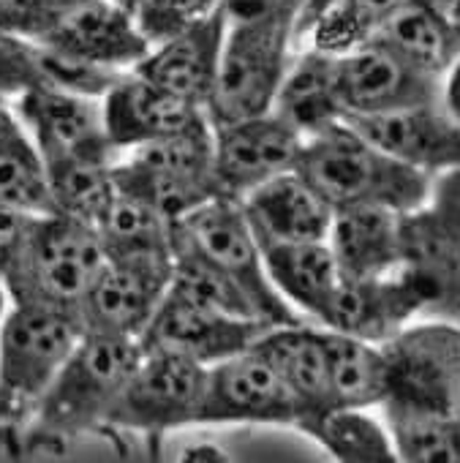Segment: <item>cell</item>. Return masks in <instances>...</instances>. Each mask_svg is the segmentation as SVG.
I'll use <instances>...</instances> for the list:
<instances>
[{"label":"cell","instance_id":"6da1fadb","mask_svg":"<svg viewBox=\"0 0 460 463\" xmlns=\"http://www.w3.org/2000/svg\"><path fill=\"white\" fill-rule=\"evenodd\" d=\"M139 354L142 346L134 338L85 330L20 428L28 452H55L82 433L104 430L107 414L139 363Z\"/></svg>","mask_w":460,"mask_h":463},{"label":"cell","instance_id":"7a4b0ae2","mask_svg":"<svg viewBox=\"0 0 460 463\" xmlns=\"http://www.w3.org/2000/svg\"><path fill=\"white\" fill-rule=\"evenodd\" d=\"M295 169L333 210L381 204L406 213L425 202L433 183L430 175L398 161L346 120L305 137Z\"/></svg>","mask_w":460,"mask_h":463},{"label":"cell","instance_id":"3957f363","mask_svg":"<svg viewBox=\"0 0 460 463\" xmlns=\"http://www.w3.org/2000/svg\"><path fill=\"white\" fill-rule=\"evenodd\" d=\"M172 254H188L215 270L246 298L257 319L273 327L305 322L273 287L240 199L218 194L172 221Z\"/></svg>","mask_w":460,"mask_h":463},{"label":"cell","instance_id":"277c9868","mask_svg":"<svg viewBox=\"0 0 460 463\" xmlns=\"http://www.w3.org/2000/svg\"><path fill=\"white\" fill-rule=\"evenodd\" d=\"M107 265L96 229L63 213L36 215L0 268L9 300H36L80 314V303Z\"/></svg>","mask_w":460,"mask_h":463},{"label":"cell","instance_id":"5b68a950","mask_svg":"<svg viewBox=\"0 0 460 463\" xmlns=\"http://www.w3.org/2000/svg\"><path fill=\"white\" fill-rule=\"evenodd\" d=\"M85 327L77 311L12 300L0 319V425L20 430Z\"/></svg>","mask_w":460,"mask_h":463},{"label":"cell","instance_id":"8992f818","mask_svg":"<svg viewBox=\"0 0 460 463\" xmlns=\"http://www.w3.org/2000/svg\"><path fill=\"white\" fill-rule=\"evenodd\" d=\"M395 273L419 300V317L460 325V169L433 175L425 202L400 215Z\"/></svg>","mask_w":460,"mask_h":463},{"label":"cell","instance_id":"52a82bcc","mask_svg":"<svg viewBox=\"0 0 460 463\" xmlns=\"http://www.w3.org/2000/svg\"><path fill=\"white\" fill-rule=\"evenodd\" d=\"M384 417L460 420V325L430 317L381 344Z\"/></svg>","mask_w":460,"mask_h":463},{"label":"cell","instance_id":"ba28073f","mask_svg":"<svg viewBox=\"0 0 460 463\" xmlns=\"http://www.w3.org/2000/svg\"><path fill=\"white\" fill-rule=\"evenodd\" d=\"M112 180L120 191L147 199L169 221H177L196 204L218 196L212 161V123H196L126 150L112 164Z\"/></svg>","mask_w":460,"mask_h":463},{"label":"cell","instance_id":"9c48e42d","mask_svg":"<svg viewBox=\"0 0 460 463\" xmlns=\"http://www.w3.org/2000/svg\"><path fill=\"white\" fill-rule=\"evenodd\" d=\"M297 25L292 20L226 23L218 77L204 104L212 126L273 109V99L292 61Z\"/></svg>","mask_w":460,"mask_h":463},{"label":"cell","instance_id":"30bf717a","mask_svg":"<svg viewBox=\"0 0 460 463\" xmlns=\"http://www.w3.org/2000/svg\"><path fill=\"white\" fill-rule=\"evenodd\" d=\"M204 365L161 349H142L139 363L120 387L104 430L136 433L155 449L183 425H196Z\"/></svg>","mask_w":460,"mask_h":463},{"label":"cell","instance_id":"8fae6325","mask_svg":"<svg viewBox=\"0 0 460 463\" xmlns=\"http://www.w3.org/2000/svg\"><path fill=\"white\" fill-rule=\"evenodd\" d=\"M300 417L303 409L292 390L254 349L204 365L196 425L257 422L297 428Z\"/></svg>","mask_w":460,"mask_h":463},{"label":"cell","instance_id":"7c38bea8","mask_svg":"<svg viewBox=\"0 0 460 463\" xmlns=\"http://www.w3.org/2000/svg\"><path fill=\"white\" fill-rule=\"evenodd\" d=\"M268 327L273 325L229 314L169 284V292L139 335V346L174 352L199 365H212L229 354L251 349Z\"/></svg>","mask_w":460,"mask_h":463},{"label":"cell","instance_id":"4fadbf2b","mask_svg":"<svg viewBox=\"0 0 460 463\" xmlns=\"http://www.w3.org/2000/svg\"><path fill=\"white\" fill-rule=\"evenodd\" d=\"M172 276V251L107 257V265L80 303L82 327L139 341L169 292Z\"/></svg>","mask_w":460,"mask_h":463},{"label":"cell","instance_id":"5bb4252c","mask_svg":"<svg viewBox=\"0 0 460 463\" xmlns=\"http://www.w3.org/2000/svg\"><path fill=\"white\" fill-rule=\"evenodd\" d=\"M14 115L44 158V166L61 161H115L117 153L104 128L101 99L31 88L12 99Z\"/></svg>","mask_w":460,"mask_h":463},{"label":"cell","instance_id":"9a60e30c","mask_svg":"<svg viewBox=\"0 0 460 463\" xmlns=\"http://www.w3.org/2000/svg\"><path fill=\"white\" fill-rule=\"evenodd\" d=\"M33 42L115 71L136 69L150 52V42L120 0H71L55 6L50 25Z\"/></svg>","mask_w":460,"mask_h":463},{"label":"cell","instance_id":"2e32d148","mask_svg":"<svg viewBox=\"0 0 460 463\" xmlns=\"http://www.w3.org/2000/svg\"><path fill=\"white\" fill-rule=\"evenodd\" d=\"M303 139L276 112L212 126V161L221 194L243 199L270 177L295 169Z\"/></svg>","mask_w":460,"mask_h":463},{"label":"cell","instance_id":"e0dca14e","mask_svg":"<svg viewBox=\"0 0 460 463\" xmlns=\"http://www.w3.org/2000/svg\"><path fill=\"white\" fill-rule=\"evenodd\" d=\"M343 115H381L438 101L441 80L422 74L373 42L335 55Z\"/></svg>","mask_w":460,"mask_h":463},{"label":"cell","instance_id":"ac0fdd59","mask_svg":"<svg viewBox=\"0 0 460 463\" xmlns=\"http://www.w3.org/2000/svg\"><path fill=\"white\" fill-rule=\"evenodd\" d=\"M343 120L398 161L430 177L460 169V123L438 101L381 115H343Z\"/></svg>","mask_w":460,"mask_h":463},{"label":"cell","instance_id":"d6986e66","mask_svg":"<svg viewBox=\"0 0 460 463\" xmlns=\"http://www.w3.org/2000/svg\"><path fill=\"white\" fill-rule=\"evenodd\" d=\"M101 112L107 137L117 156L204 118L202 107L150 82L134 69L101 96Z\"/></svg>","mask_w":460,"mask_h":463},{"label":"cell","instance_id":"ffe728a7","mask_svg":"<svg viewBox=\"0 0 460 463\" xmlns=\"http://www.w3.org/2000/svg\"><path fill=\"white\" fill-rule=\"evenodd\" d=\"M223 33L226 17L218 6L180 33L153 44L134 71L204 109L218 77Z\"/></svg>","mask_w":460,"mask_h":463},{"label":"cell","instance_id":"44dd1931","mask_svg":"<svg viewBox=\"0 0 460 463\" xmlns=\"http://www.w3.org/2000/svg\"><path fill=\"white\" fill-rule=\"evenodd\" d=\"M417 317L419 300L414 298L408 284L392 270L376 279L341 276L319 325L371 344H384Z\"/></svg>","mask_w":460,"mask_h":463},{"label":"cell","instance_id":"7402d4cb","mask_svg":"<svg viewBox=\"0 0 460 463\" xmlns=\"http://www.w3.org/2000/svg\"><path fill=\"white\" fill-rule=\"evenodd\" d=\"M257 238L265 241H327L333 207L297 172H281L240 199Z\"/></svg>","mask_w":460,"mask_h":463},{"label":"cell","instance_id":"603a6c76","mask_svg":"<svg viewBox=\"0 0 460 463\" xmlns=\"http://www.w3.org/2000/svg\"><path fill=\"white\" fill-rule=\"evenodd\" d=\"M268 365L284 379V384L297 398L303 417L333 409L330 403V352L327 330L319 325H276L268 327L251 346ZM297 422V425H300Z\"/></svg>","mask_w":460,"mask_h":463},{"label":"cell","instance_id":"cb8c5ba5","mask_svg":"<svg viewBox=\"0 0 460 463\" xmlns=\"http://www.w3.org/2000/svg\"><path fill=\"white\" fill-rule=\"evenodd\" d=\"M400 215L381 204H352L333 213L327 246L343 279H376L398 268Z\"/></svg>","mask_w":460,"mask_h":463},{"label":"cell","instance_id":"d4e9b609","mask_svg":"<svg viewBox=\"0 0 460 463\" xmlns=\"http://www.w3.org/2000/svg\"><path fill=\"white\" fill-rule=\"evenodd\" d=\"M265 270L278 295L303 317L322 322L341 281L327 241H265L259 238Z\"/></svg>","mask_w":460,"mask_h":463},{"label":"cell","instance_id":"484cf974","mask_svg":"<svg viewBox=\"0 0 460 463\" xmlns=\"http://www.w3.org/2000/svg\"><path fill=\"white\" fill-rule=\"evenodd\" d=\"M270 112L284 118L303 137L343 120V104L335 85V55L316 47L292 55Z\"/></svg>","mask_w":460,"mask_h":463},{"label":"cell","instance_id":"4316f807","mask_svg":"<svg viewBox=\"0 0 460 463\" xmlns=\"http://www.w3.org/2000/svg\"><path fill=\"white\" fill-rule=\"evenodd\" d=\"M371 42L403 61L406 66L438 80L460 52V42L452 33L446 17L419 4V0H406L373 33Z\"/></svg>","mask_w":460,"mask_h":463},{"label":"cell","instance_id":"83f0119b","mask_svg":"<svg viewBox=\"0 0 460 463\" xmlns=\"http://www.w3.org/2000/svg\"><path fill=\"white\" fill-rule=\"evenodd\" d=\"M327 352H330L333 409L381 406L387 392V363H384L381 344H371L338 330H327Z\"/></svg>","mask_w":460,"mask_h":463},{"label":"cell","instance_id":"f1b7e54d","mask_svg":"<svg viewBox=\"0 0 460 463\" xmlns=\"http://www.w3.org/2000/svg\"><path fill=\"white\" fill-rule=\"evenodd\" d=\"M93 229L107 257L172 251V221L147 199L120 191L117 185Z\"/></svg>","mask_w":460,"mask_h":463},{"label":"cell","instance_id":"f546056e","mask_svg":"<svg viewBox=\"0 0 460 463\" xmlns=\"http://www.w3.org/2000/svg\"><path fill=\"white\" fill-rule=\"evenodd\" d=\"M297 430L343 463H398L390 430L376 422L368 409H324L305 417Z\"/></svg>","mask_w":460,"mask_h":463},{"label":"cell","instance_id":"4dcf8cb0","mask_svg":"<svg viewBox=\"0 0 460 463\" xmlns=\"http://www.w3.org/2000/svg\"><path fill=\"white\" fill-rule=\"evenodd\" d=\"M0 207L31 215L55 213L44 158L23 123L0 137Z\"/></svg>","mask_w":460,"mask_h":463},{"label":"cell","instance_id":"1f68e13d","mask_svg":"<svg viewBox=\"0 0 460 463\" xmlns=\"http://www.w3.org/2000/svg\"><path fill=\"white\" fill-rule=\"evenodd\" d=\"M406 0H333L316 17L305 39L311 47L341 55L373 39V33Z\"/></svg>","mask_w":460,"mask_h":463},{"label":"cell","instance_id":"d6a6232c","mask_svg":"<svg viewBox=\"0 0 460 463\" xmlns=\"http://www.w3.org/2000/svg\"><path fill=\"white\" fill-rule=\"evenodd\" d=\"M115 161H61L47 166L55 213L96 223L115 194Z\"/></svg>","mask_w":460,"mask_h":463},{"label":"cell","instance_id":"836d02e7","mask_svg":"<svg viewBox=\"0 0 460 463\" xmlns=\"http://www.w3.org/2000/svg\"><path fill=\"white\" fill-rule=\"evenodd\" d=\"M398 460L460 463V420L384 417Z\"/></svg>","mask_w":460,"mask_h":463},{"label":"cell","instance_id":"e575fe53","mask_svg":"<svg viewBox=\"0 0 460 463\" xmlns=\"http://www.w3.org/2000/svg\"><path fill=\"white\" fill-rule=\"evenodd\" d=\"M218 4L221 0H131V14L153 47L207 17L218 9Z\"/></svg>","mask_w":460,"mask_h":463},{"label":"cell","instance_id":"d590c367","mask_svg":"<svg viewBox=\"0 0 460 463\" xmlns=\"http://www.w3.org/2000/svg\"><path fill=\"white\" fill-rule=\"evenodd\" d=\"M52 14L55 6L50 0H0V33L39 39Z\"/></svg>","mask_w":460,"mask_h":463},{"label":"cell","instance_id":"8d00e7d4","mask_svg":"<svg viewBox=\"0 0 460 463\" xmlns=\"http://www.w3.org/2000/svg\"><path fill=\"white\" fill-rule=\"evenodd\" d=\"M305 0H221V12L226 23H249V20H292L300 23Z\"/></svg>","mask_w":460,"mask_h":463},{"label":"cell","instance_id":"74e56055","mask_svg":"<svg viewBox=\"0 0 460 463\" xmlns=\"http://www.w3.org/2000/svg\"><path fill=\"white\" fill-rule=\"evenodd\" d=\"M438 104L460 123V52L449 63V69L441 74V88H438Z\"/></svg>","mask_w":460,"mask_h":463},{"label":"cell","instance_id":"f35d334b","mask_svg":"<svg viewBox=\"0 0 460 463\" xmlns=\"http://www.w3.org/2000/svg\"><path fill=\"white\" fill-rule=\"evenodd\" d=\"M333 4V0H305L303 12H300V23H297V42L305 39V33L311 31V25L316 23V17Z\"/></svg>","mask_w":460,"mask_h":463},{"label":"cell","instance_id":"ab89813d","mask_svg":"<svg viewBox=\"0 0 460 463\" xmlns=\"http://www.w3.org/2000/svg\"><path fill=\"white\" fill-rule=\"evenodd\" d=\"M14 126H20V120H17V115H14L12 99L0 96V137H4L6 131H12Z\"/></svg>","mask_w":460,"mask_h":463},{"label":"cell","instance_id":"60d3db41","mask_svg":"<svg viewBox=\"0 0 460 463\" xmlns=\"http://www.w3.org/2000/svg\"><path fill=\"white\" fill-rule=\"evenodd\" d=\"M444 17H446V23L452 28V33L460 42V0H449V6L444 9Z\"/></svg>","mask_w":460,"mask_h":463},{"label":"cell","instance_id":"b9f144b4","mask_svg":"<svg viewBox=\"0 0 460 463\" xmlns=\"http://www.w3.org/2000/svg\"><path fill=\"white\" fill-rule=\"evenodd\" d=\"M9 292H6V284H4V279H0V319H4V314H6V308H9Z\"/></svg>","mask_w":460,"mask_h":463},{"label":"cell","instance_id":"7bdbcfd3","mask_svg":"<svg viewBox=\"0 0 460 463\" xmlns=\"http://www.w3.org/2000/svg\"><path fill=\"white\" fill-rule=\"evenodd\" d=\"M419 4H425V6H430V9H436V12L444 14V9L449 6V0H419Z\"/></svg>","mask_w":460,"mask_h":463},{"label":"cell","instance_id":"ee69618b","mask_svg":"<svg viewBox=\"0 0 460 463\" xmlns=\"http://www.w3.org/2000/svg\"><path fill=\"white\" fill-rule=\"evenodd\" d=\"M52 6H63V4H71V0H50Z\"/></svg>","mask_w":460,"mask_h":463}]
</instances>
